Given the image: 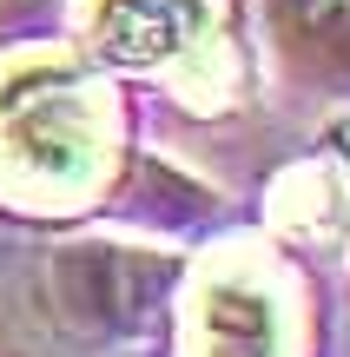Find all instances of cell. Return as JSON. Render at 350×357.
Returning a JSON list of instances; mask_svg holds the SVG:
<instances>
[{
	"instance_id": "6da1fadb",
	"label": "cell",
	"mask_w": 350,
	"mask_h": 357,
	"mask_svg": "<svg viewBox=\"0 0 350 357\" xmlns=\"http://www.w3.org/2000/svg\"><path fill=\"white\" fill-rule=\"evenodd\" d=\"M106 178V100L73 60L0 66V185L26 205H79Z\"/></svg>"
},
{
	"instance_id": "7a4b0ae2",
	"label": "cell",
	"mask_w": 350,
	"mask_h": 357,
	"mask_svg": "<svg viewBox=\"0 0 350 357\" xmlns=\"http://www.w3.org/2000/svg\"><path fill=\"white\" fill-rule=\"evenodd\" d=\"M192 357H291V305L258 265L205 271L192 298Z\"/></svg>"
},
{
	"instance_id": "3957f363",
	"label": "cell",
	"mask_w": 350,
	"mask_h": 357,
	"mask_svg": "<svg viewBox=\"0 0 350 357\" xmlns=\"http://www.w3.org/2000/svg\"><path fill=\"white\" fill-rule=\"evenodd\" d=\"M218 33V0H93V40L119 66H185Z\"/></svg>"
},
{
	"instance_id": "277c9868",
	"label": "cell",
	"mask_w": 350,
	"mask_h": 357,
	"mask_svg": "<svg viewBox=\"0 0 350 357\" xmlns=\"http://www.w3.org/2000/svg\"><path fill=\"white\" fill-rule=\"evenodd\" d=\"M285 13L311 40H350V0H285Z\"/></svg>"
}]
</instances>
